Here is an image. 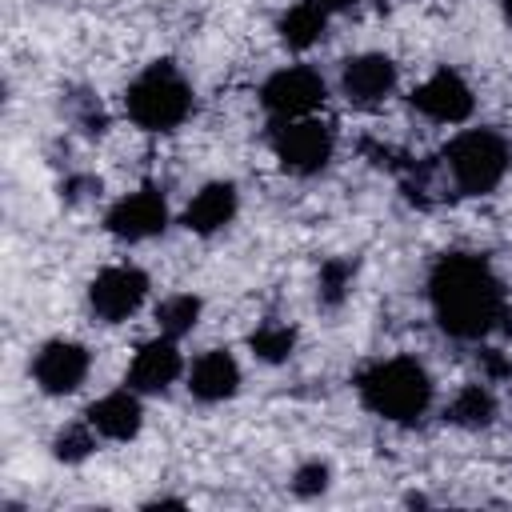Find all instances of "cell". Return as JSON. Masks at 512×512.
<instances>
[{
  "label": "cell",
  "mask_w": 512,
  "mask_h": 512,
  "mask_svg": "<svg viewBox=\"0 0 512 512\" xmlns=\"http://www.w3.org/2000/svg\"><path fill=\"white\" fill-rule=\"evenodd\" d=\"M428 304L432 320L452 340H484L488 332L504 328L508 292L496 268L480 252H444L428 268Z\"/></svg>",
  "instance_id": "obj_1"
},
{
  "label": "cell",
  "mask_w": 512,
  "mask_h": 512,
  "mask_svg": "<svg viewBox=\"0 0 512 512\" xmlns=\"http://www.w3.org/2000/svg\"><path fill=\"white\" fill-rule=\"evenodd\" d=\"M356 396L372 416L388 424H416L420 416H428L436 384L416 356H388L356 372Z\"/></svg>",
  "instance_id": "obj_2"
},
{
  "label": "cell",
  "mask_w": 512,
  "mask_h": 512,
  "mask_svg": "<svg viewBox=\"0 0 512 512\" xmlns=\"http://www.w3.org/2000/svg\"><path fill=\"white\" fill-rule=\"evenodd\" d=\"M196 108V92L176 60L144 64L124 88V112L144 132H176Z\"/></svg>",
  "instance_id": "obj_3"
},
{
  "label": "cell",
  "mask_w": 512,
  "mask_h": 512,
  "mask_svg": "<svg viewBox=\"0 0 512 512\" xmlns=\"http://www.w3.org/2000/svg\"><path fill=\"white\" fill-rule=\"evenodd\" d=\"M436 160L460 196H488L512 168V144L496 128H464L440 148Z\"/></svg>",
  "instance_id": "obj_4"
},
{
  "label": "cell",
  "mask_w": 512,
  "mask_h": 512,
  "mask_svg": "<svg viewBox=\"0 0 512 512\" xmlns=\"http://www.w3.org/2000/svg\"><path fill=\"white\" fill-rule=\"evenodd\" d=\"M268 148L276 164L288 176H316L328 168L336 152V132L320 116H296V120H272Z\"/></svg>",
  "instance_id": "obj_5"
},
{
  "label": "cell",
  "mask_w": 512,
  "mask_h": 512,
  "mask_svg": "<svg viewBox=\"0 0 512 512\" xmlns=\"http://www.w3.org/2000/svg\"><path fill=\"white\" fill-rule=\"evenodd\" d=\"M256 96L272 120H296L316 116V108L328 100V84L312 64H284L260 84Z\"/></svg>",
  "instance_id": "obj_6"
},
{
  "label": "cell",
  "mask_w": 512,
  "mask_h": 512,
  "mask_svg": "<svg viewBox=\"0 0 512 512\" xmlns=\"http://www.w3.org/2000/svg\"><path fill=\"white\" fill-rule=\"evenodd\" d=\"M148 272L136 264H108L92 276L88 284V312L100 324H124L128 316L140 312V304L148 300Z\"/></svg>",
  "instance_id": "obj_7"
},
{
  "label": "cell",
  "mask_w": 512,
  "mask_h": 512,
  "mask_svg": "<svg viewBox=\"0 0 512 512\" xmlns=\"http://www.w3.org/2000/svg\"><path fill=\"white\" fill-rule=\"evenodd\" d=\"M28 372H32V380L44 396H72L92 372V352L80 340L56 336V340H44L32 352Z\"/></svg>",
  "instance_id": "obj_8"
},
{
  "label": "cell",
  "mask_w": 512,
  "mask_h": 512,
  "mask_svg": "<svg viewBox=\"0 0 512 512\" xmlns=\"http://www.w3.org/2000/svg\"><path fill=\"white\" fill-rule=\"evenodd\" d=\"M168 228V200L156 184H140L136 192L120 196L108 212H104V232L124 240V244H140L152 240Z\"/></svg>",
  "instance_id": "obj_9"
},
{
  "label": "cell",
  "mask_w": 512,
  "mask_h": 512,
  "mask_svg": "<svg viewBox=\"0 0 512 512\" xmlns=\"http://www.w3.org/2000/svg\"><path fill=\"white\" fill-rule=\"evenodd\" d=\"M400 68L384 52H356L340 64V92L352 108H376L396 92Z\"/></svg>",
  "instance_id": "obj_10"
},
{
  "label": "cell",
  "mask_w": 512,
  "mask_h": 512,
  "mask_svg": "<svg viewBox=\"0 0 512 512\" xmlns=\"http://www.w3.org/2000/svg\"><path fill=\"white\" fill-rule=\"evenodd\" d=\"M408 104L420 116L436 120V124H464L472 116V108H476V96H472L468 80L456 68H436L428 80H420L412 88Z\"/></svg>",
  "instance_id": "obj_11"
},
{
  "label": "cell",
  "mask_w": 512,
  "mask_h": 512,
  "mask_svg": "<svg viewBox=\"0 0 512 512\" xmlns=\"http://www.w3.org/2000/svg\"><path fill=\"white\" fill-rule=\"evenodd\" d=\"M184 372V356H180V340L172 336H152L136 348L132 364H128V376L124 384L136 388L140 396H156V392H168Z\"/></svg>",
  "instance_id": "obj_12"
},
{
  "label": "cell",
  "mask_w": 512,
  "mask_h": 512,
  "mask_svg": "<svg viewBox=\"0 0 512 512\" xmlns=\"http://www.w3.org/2000/svg\"><path fill=\"white\" fill-rule=\"evenodd\" d=\"M240 212V188L232 180H208L192 192V200L180 212V224L192 236H216L224 232Z\"/></svg>",
  "instance_id": "obj_13"
},
{
  "label": "cell",
  "mask_w": 512,
  "mask_h": 512,
  "mask_svg": "<svg viewBox=\"0 0 512 512\" xmlns=\"http://www.w3.org/2000/svg\"><path fill=\"white\" fill-rule=\"evenodd\" d=\"M240 392V360L228 348H208L188 364V396L200 404H224Z\"/></svg>",
  "instance_id": "obj_14"
},
{
  "label": "cell",
  "mask_w": 512,
  "mask_h": 512,
  "mask_svg": "<svg viewBox=\"0 0 512 512\" xmlns=\"http://www.w3.org/2000/svg\"><path fill=\"white\" fill-rule=\"evenodd\" d=\"M84 420H88V424L96 428V436H104V440H116V444L136 440V432H140V424H144L140 392L124 384V388H116V392L92 400V404L84 408Z\"/></svg>",
  "instance_id": "obj_15"
},
{
  "label": "cell",
  "mask_w": 512,
  "mask_h": 512,
  "mask_svg": "<svg viewBox=\"0 0 512 512\" xmlns=\"http://www.w3.org/2000/svg\"><path fill=\"white\" fill-rule=\"evenodd\" d=\"M500 404H496V392L488 384H464L456 388V396L444 404V420L452 428H464V432H480L496 420Z\"/></svg>",
  "instance_id": "obj_16"
},
{
  "label": "cell",
  "mask_w": 512,
  "mask_h": 512,
  "mask_svg": "<svg viewBox=\"0 0 512 512\" xmlns=\"http://www.w3.org/2000/svg\"><path fill=\"white\" fill-rule=\"evenodd\" d=\"M328 12H320L316 4H308V0H296L288 12H280V20H276V32H280V44L284 48H292V52H308L312 44H320L324 40V32H328Z\"/></svg>",
  "instance_id": "obj_17"
},
{
  "label": "cell",
  "mask_w": 512,
  "mask_h": 512,
  "mask_svg": "<svg viewBox=\"0 0 512 512\" xmlns=\"http://www.w3.org/2000/svg\"><path fill=\"white\" fill-rule=\"evenodd\" d=\"M200 312H204V300H200V296H192V292H172V296H164V300L156 304V328H160L164 336L180 340V336H188V332L200 324Z\"/></svg>",
  "instance_id": "obj_18"
},
{
  "label": "cell",
  "mask_w": 512,
  "mask_h": 512,
  "mask_svg": "<svg viewBox=\"0 0 512 512\" xmlns=\"http://www.w3.org/2000/svg\"><path fill=\"white\" fill-rule=\"evenodd\" d=\"M248 348H252V356L264 360V364H284V360L296 352V328H292V324H280V320H264V324L252 328Z\"/></svg>",
  "instance_id": "obj_19"
},
{
  "label": "cell",
  "mask_w": 512,
  "mask_h": 512,
  "mask_svg": "<svg viewBox=\"0 0 512 512\" xmlns=\"http://www.w3.org/2000/svg\"><path fill=\"white\" fill-rule=\"evenodd\" d=\"M352 280H356V260L348 256H328L320 264V276H316V300L320 308H340L352 292Z\"/></svg>",
  "instance_id": "obj_20"
},
{
  "label": "cell",
  "mask_w": 512,
  "mask_h": 512,
  "mask_svg": "<svg viewBox=\"0 0 512 512\" xmlns=\"http://www.w3.org/2000/svg\"><path fill=\"white\" fill-rule=\"evenodd\" d=\"M96 452V428L88 420H76V424H64L56 436H52V456L60 464H80Z\"/></svg>",
  "instance_id": "obj_21"
},
{
  "label": "cell",
  "mask_w": 512,
  "mask_h": 512,
  "mask_svg": "<svg viewBox=\"0 0 512 512\" xmlns=\"http://www.w3.org/2000/svg\"><path fill=\"white\" fill-rule=\"evenodd\" d=\"M328 484H332V468H328L324 460H304V464H296V472H292V480H288V488H292L300 500L324 496Z\"/></svg>",
  "instance_id": "obj_22"
},
{
  "label": "cell",
  "mask_w": 512,
  "mask_h": 512,
  "mask_svg": "<svg viewBox=\"0 0 512 512\" xmlns=\"http://www.w3.org/2000/svg\"><path fill=\"white\" fill-rule=\"evenodd\" d=\"M308 4H316V8L328 12V16H340V12H352V8H356V0H308Z\"/></svg>",
  "instance_id": "obj_23"
},
{
  "label": "cell",
  "mask_w": 512,
  "mask_h": 512,
  "mask_svg": "<svg viewBox=\"0 0 512 512\" xmlns=\"http://www.w3.org/2000/svg\"><path fill=\"white\" fill-rule=\"evenodd\" d=\"M500 8H504V20L512 24V0H500Z\"/></svg>",
  "instance_id": "obj_24"
}]
</instances>
